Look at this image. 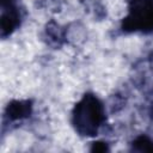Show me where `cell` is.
Masks as SVG:
<instances>
[{"instance_id":"obj_1","label":"cell","mask_w":153,"mask_h":153,"mask_svg":"<svg viewBox=\"0 0 153 153\" xmlns=\"http://www.w3.org/2000/svg\"><path fill=\"white\" fill-rule=\"evenodd\" d=\"M104 121L105 111L103 103L92 93L85 94L73 109L72 123L82 136L97 135Z\"/></svg>"},{"instance_id":"obj_2","label":"cell","mask_w":153,"mask_h":153,"mask_svg":"<svg viewBox=\"0 0 153 153\" xmlns=\"http://www.w3.org/2000/svg\"><path fill=\"white\" fill-rule=\"evenodd\" d=\"M126 32L153 31V0H129L128 14L122 22Z\"/></svg>"},{"instance_id":"obj_3","label":"cell","mask_w":153,"mask_h":153,"mask_svg":"<svg viewBox=\"0 0 153 153\" xmlns=\"http://www.w3.org/2000/svg\"><path fill=\"white\" fill-rule=\"evenodd\" d=\"M20 23V13L18 7L13 2L2 4V13H1V36L6 37L12 33Z\"/></svg>"},{"instance_id":"obj_4","label":"cell","mask_w":153,"mask_h":153,"mask_svg":"<svg viewBox=\"0 0 153 153\" xmlns=\"http://www.w3.org/2000/svg\"><path fill=\"white\" fill-rule=\"evenodd\" d=\"M31 114V103L29 100H17L8 104L6 109V116L11 121L23 120Z\"/></svg>"},{"instance_id":"obj_5","label":"cell","mask_w":153,"mask_h":153,"mask_svg":"<svg viewBox=\"0 0 153 153\" xmlns=\"http://www.w3.org/2000/svg\"><path fill=\"white\" fill-rule=\"evenodd\" d=\"M133 149L139 152H153V141L147 136H139L133 142Z\"/></svg>"},{"instance_id":"obj_6","label":"cell","mask_w":153,"mask_h":153,"mask_svg":"<svg viewBox=\"0 0 153 153\" xmlns=\"http://www.w3.org/2000/svg\"><path fill=\"white\" fill-rule=\"evenodd\" d=\"M104 142H100V141H98V142H94L93 143V147H92V151H96V152H98V151H106L108 148H106V145H103Z\"/></svg>"},{"instance_id":"obj_7","label":"cell","mask_w":153,"mask_h":153,"mask_svg":"<svg viewBox=\"0 0 153 153\" xmlns=\"http://www.w3.org/2000/svg\"><path fill=\"white\" fill-rule=\"evenodd\" d=\"M151 114H152V116H153V106H152V110H151Z\"/></svg>"}]
</instances>
